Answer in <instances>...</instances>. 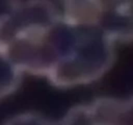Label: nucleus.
I'll list each match as a JSON object with an SVG mask.
<instances>
[{
    "instance_id": "nucleus-2",
    "label": "nucleus",
    "mask_w": 133,
    "mask_h": 125,
    "mask_svg": "<svg viewBox=\"0 0 133 125\" xmlns=\"http://www.w3.org/2000/svg\"><path fill=\"white\" fill-rule=\"evenodd\" d=\"M20 4V0H0V22L10 18Z\"/></svg>"
},
{
    "instance_id": "nucleus-1",
    "label": "nucleus",
    "mask_w": 133,
    "mask_h": 125,
    "mask_svg": "<svg viewBox=\"0 0 133 125\" xmlns=\"http://www.w3.org/2000/svg\"><path fill=\"white\" fill-rule=\"evenodd\" d=\"M10 57L0 48V100L11 91V63Z\"/></svg>"
}]
</instances>
